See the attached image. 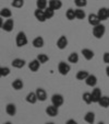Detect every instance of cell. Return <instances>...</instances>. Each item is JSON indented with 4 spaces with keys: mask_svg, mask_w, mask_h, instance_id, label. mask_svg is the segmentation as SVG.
Masks as SVG:
<instances>
[{
    "mask_svg": "<svg viewBox=\"0 0 109 124\" xmlns=\"http://www.w3.org/2000/svg\"><path fill=\"white\" fill-rule=\"evenodd\" d=\"M34 16L36 18V20L37 21H39V22H45L46 21V16H45V12H44V10H40V9H36L35 10V12H34Z\"/></svg>",
    "mask_w": 109,
    "mask_h": 124,
    "instance_id": "obj_12",
    "label": "cell"
},
{
    "mask_svg": "<svg viewBox=\"0 0 109 124\" xmlns=\"http://www.w3.org/2000/svg\"><path fill=\"white\" fill-rule=\"evenodd\" d=\"M0 16L3 18V19H10L12 16L11 10L8 9V8H2V9L0 10Z\"/></svg>",
    "mask_w": 109,
    "mask_h": 124,
    "instance_id": "obj_22",
    "label": "cell"
},
{
    "mask_svg": "<svg viewBox=\"0 0 109 124\" xmlns=\"http://www.w3.org/2000/svg\"><path fill=\"white\" fill-rule=\"evenodd\" d=\"M2 25H3V18L0 16V28H2Z\"/></svg>",
    "mask_w": 109,
    "mask_h": 124,
    "instance_id": "obj_38",
    "label": "cell"
},
{
    "mask_svg": "<svg viewBox=\"0 0 109 124\" xmlns=\"http://www.w3.org/2000/svg\"><path fill=\"white\" fill-rule=\"evenodd\" d=\"M63 102H64V98H63L62 94H60V93L52 94V97H51V104L59 108V107H61L63 104Z\"/></svg>",
    "mask_w": 109,
    "mask_h": 124,
    "instance_id": "obj_3",
    "label": "cell"
},
{
    "mask_svg": "<svg viewBox=\"0 0 109 124\" xmlns=\"http://www.w3.org/2000/svg\"><path fill=\"white\" fill-rule=\"evenodd\" d=\"M74 3L77 8H82L83 9L84 7L87 6V0H74Z\"/></svg>",
    "mask_w": 109,
    "mask_h": 124,
    "instance_id": "obj_33",
    "label": "cell"
},
{
    "mask_svg": "<svg viewBox=\"0 0 109 124\" xmlns=\"http://www.w3.org/2000/svg\"><path fill=\"white\" fill-rule=\"evenodd\" d=\"M11 5L14 8H22L24 6V0H12Z\"/></svg>",
    "mask_w": 109,
    "mask_h": 124,
    "instance_id": "obj_34",
    "label": "cell"
},
{
    "mask_svg": "<svg viewBox=\"0 0 109 124\" xmlns=\"http://www.w3.org/2000/svg\"><path fill=\"white\" fill-rule=\"evenodd\" d=\"M84 121L88 124H94V122H95V113L92 112V111L87 112L84 115Z\"/></svg>",
    "mask_w": 109,
    "mask_h": 124,
    "instance_id": "obj_21",
    "label": "cell"
},
{
    "mask_svg": "<svg viewBox=\"0 0 109 124\" xmlns=\"http://www.w3.org/2000/svg\"><path fill=\"white\" fill-rule=\"evenodd\" d=\"M88 75H90V74H88V71H86V70H79L77 73V75H75V77H77V80H85Z\"/></svg>",
    "mask_w": 109,
    "mask_h": 124,
    "instance_id": "obj_25",
    "label": "cell"
},
{
    "mask_svg": "<svg viewBox=\"0 0 109 124\" xmlns=\"http://www.w3.org/2000/svg\"><path fill=\"white\" fill-rule=\"evenodd\" d=\"M1 74L2 77H7L10 75V68L9 67H1Z\"/></svg>",
    "mask_w": 109,
    "mask_h": 124,
    "instance_id": "obj_35",
    "label": "cell"
},
{
    "mask_svg": "<svg viewBox=\"0 0 109 124\" xmlns=\"http://www.w3.org/2000/svg\"><path fill=\"white\" fill-rule=\"evenodd\" d=\"M44 12H45V16H46V19H47V20H49V19H51V18H53V16H55V10L51 9L50 7H47L46 9L44 10Z\"/></svg>",
    "mask_w": 109,
    "mask_h": 124,
    "instance_id": "obj_31",
    "label": "cell"
},
{
    "mask_svg": "<svg viewBox=\"0 0 109 124\" xmlns=\"http://www.w3.org/2000/svg\"><path fill=\"white\" fill-rule=\"evenodd\" d=\"M85 16H86V13L82 8H77V9H75V19L84 20L85 19Z\"/></svg>",
    "mask_w": 109,
    "mask_h": 124,
    "instance_id": "obj_24",
    "label": "cell"
},
{
    "mask_svg": "<svg viewBox=\"0 0 109 124\" xmlns=\"http://www.w3.org/2000/svg\"><path fill=\"white\" fill-rule=\"evenodd\" d=\"M87 20H88V23H90L92 26L98 25V24L100 23V19L98 18L97 13H90V14H88Z\"/></svg>",
    "mask_w": 109,
    "mask_h": 124,
    "instance_id": "obj_5",
    "label": "cell"
},
{
    "mask_svg": "<svg viewBox=\"0 0 109 124\" xmlns=\"http://www.w3.org/2000/svg\"><path fill=\"white\" fill-rule=\"evenodd\" d=\"M68 39H67V36H64V35H61L60 38L58 39V41H57V47H58L59 49H65L67 48V46H68Z\"/></svg>",
    "mask_w": 109,
    "mask_h": 124,
    "instance_id": "obj_6",
    "label": "cell"
},
{
    "mask_svg": "<svg viewBox=\"0 0 109 124\" xmlns=\"http://www.w3.org/2000/svg\"><path fill=\"white\" fill-rule=\"evenodd\" d=\"M70 70H71V67H70V65L68 63H65V62H60L58 65V71L60 75L62 76H67L68 74L70 73Z\"/></svg>",
    "mask_w": 109,
    "mask_h": 124,
    "instance_id": "obj_4",
    "label": "cell"
},
{
    "mask_svg": "<svg viewBox=\"0 0 109 124\" xmlns=\"http://www.w3.org/2000/svg\"><path fill=\"white\" fill-rule=\"evenodd\" d=\"M25 100H26V102L27 103L35 104V103L38 101V99H37V96H36L35 92H28L27 96H26V98H25Z\"/></svg>",
    "mask_w": 109,
    "mask_h": 124,
    "instance_id": "obj_19",
    "label": "cell"
},
{
    "mask_svg": "<svg viewBox=\"0 0 109 124\" xmlns=\"http://www.w3.org/2000/svg\"><path fill=\"white\" fill-rule=\"evenodd\" d=\"M45 124H56V123H53V122H47V123H45Z\"/></svg>",
    "mask_w": 109,
    "mask_h": 124,
    "instance_id": "obj_40",
    "label": "cell"
},
{
    "mask_svg": "<svg viewBox=\"0 0 109 124\" xmlns=\"http://www.w3.org/2000/svg\"><path fill=\"white\" fill-rule=\"evenodd\" d=\"M28 40H27V36L24 32H19L16 34V38H15V44L18 47H23L27 44Z\"/></svg>",
    "mask_w": 109,
    "mask_h": 124,
    "instance_id": "obj_1",
    "label": "cell"
},
{
    "mask_svg": "<svg viewBox=\"0 0 109 124\" xmlns=\"http://www.w3.org/2000/svg\"><path fill=\"white\" fill-rule=\"evenodd\" d=\"M13 28H14V21L13 19H7V21L3 22V25H2V30L5 31V32H11V31H13Z\"/></svg>",
    "mask_w": 109,
    "mask_h": 124,
    "instance_id": "obj_7",
    "label": "cell"
},
{
    "mask_svg": "<svg viewBox=\"0 0 109 124\" xmlns=\"http://www.w3.org/2000/svg\"><path fill=\"white\" fill-rule=\"evenodd\" d=\"M97 16H98V18L100 19V21H105V20L109 19V16H108V8H105V7L100 8V9L98 10V12H97Z\"/></svg>",
    "mask_w": 109,
    "mask_h": 124,
    "instance_id": "obj_13",
    "label": "cell"
},
{
    "mask_svg": "<svg viewBox=\"0 0 109 124\" xmlns=\"http://www.w3.org/2000/svg\"><path fill=\"white\" fill-rule=\"evenodd\" d=\"M35 93L37 96L38 101H40V102H44V101L47 100V92H46V90L43 89V88H37L36 91H35Z\"/></svg>",
    "mask_w": 109,
    "mask_h": 124,
    "instance_id": "obj_9",
    "label": "cell"
},
{
    "mask_svg": "<svg viewBox=\"0 0 109 124\" xmlns=\"http://www.w3.org/2000/svg\"><path fill=\"white\" fill-rule=\"evenodd\" d=\"M108 16H109V8H108Z\"/></svg>",
    "mask_w": 109,
    "mask_h": 124,
    "instance_id": "obj_44",
    "label": "cell"
},
{
    "mask_svg": "<svg viewBox=\"0 0 109 124\" xmlns=\"http://www.w3.org/2000/svg\"><path fill=\"white\" fill-rule=\"evenodd\" d=\"M40 67V63L37 61V59H33L31 61V63H28V68H30L31 71L35 73V71H37Z\"/></svg>",
    "mask_w": 109,
    "mask_h": 124,
    "instance_id": "obj_18",
    "label": "cell"
},
{
    "mask_svg": "<svg viewBox=\"0 0 109 124\" xmlns=\"http://www.w3.org/2000/svg\"><path fill=\"white\" fill-rule=\"evenodd\" d=\"M103 61H104V63H106L107 65H109V52H106V53H104Z\"/></svg>",
    "mask_w": 109,
    "mask_h": 124,
    "instance_id": "obj_36",
    "label": "cell"
},
{
    "mask_svg": "<svg viewBox=\"0 0 109 124\" xmlns=\"http://www.w3.org/2000/svg\"><path fill=\"white\" fill-rule=\"evenodd\" d=\"M11 65L13 66L14 68H18V69H20V68H23L24 66H25V61L22 58H15L12 61Z\"/></svg>",
    "mask_w": 109,
    "mask_h": 124,
    "instance_id": "obj_20",
    "label": "cell"
},
{
    "mask_svg": "<svg viewBox=\"0 0 109 124\" xmlns=\"http://www.w3.org/2000/svg\"><path fill=\"white\" fill-rule=\"evenodd\" d=\"M46 114L49 115V116H51V117H55L59 114V110H58V108L55 107L53 104L48 105L46 108Z\"/></svg>",
    "mask_w": 109,
    "mask_h": 124,
    "instance_id": "obj_8",
    "label": "cell"
},
{
    "mask_svg": "<svg viewBox=\"0 0 109 124\" xmlns=\"http://www.w3.org/2000/svg\"><path fill=\"white\" fill-rule=\"evenodd\" d=\"M6 112H7L8 115L10 116H14L16 114V107L13 103H8L7 107H6Z\"/></svg>",
    "mask_w": 109,
    "mask_h": 124,
    "instance_id": "obj_17",
    "label": "cell"
},
{
    "mask_svg": "<svg viewBox=\"0 0 109 124\" xmlns=\"http://www.w3.org/2000/svg\"><path fill=\"white\" fill-rule=\"evenodd\" d=\"M36 7L37 9L45 10L48 7V1L47 0H36Z\"/></svg>",
    "mask_w": 109,
    "mask_h": 124,
    "instance_id": "obj_28",
    "label": "cell"
},
{
    "mask_svg": "<svg viewBox=\"0 0 109 124\" xmlns=\"http://www.w3.org/2000/svg\"><path fill=\"white\" fill-rule=\"evenodd\" d=\"M65 18H67L69 21H72V20L75 19V10L74 9H68L65 11Z\"/></svg>",
    "mask_w": 109,
    "mask_h": 124,
    "instance_id": "obj_29",
    "label": "cell"
},
{
    "mask_svg": "<svg viewBox=\"0 0 109 124\" xmlns=\"http://www.w3.org/2000/svg\"><path fill=\"white\" fill-rule=\"evenodd\" d=\"M32 44L35 48H42V47L45 45V41L42 36H37V38H35L34 40H33Z\"/></svg>",
    "mask_w": 109,
    "mask_h": 124,
    "instance_id": "obj_16",
    "label": "cell"
},
{
    "mask_svg": "<svg viewBox=\"0 0 109 124\" xmlns=\"http://www.w3.org/2000/svg\"><path fill=\"white\" fill-rule=\"evenodd\" d=\"M65 124H79V123H77L74 119H69L67 122H65Z\"/></svg>",
    "mask_w": 109,
    "mask_h": 124,
    "instance_id": "obj_37",
    "label": "cell"
},
{
    "mask_svg": "<svg viewBox=\"0 0 109 124\" xmlns=\"http://www.w3.org/2000/svg\"><path fill=\"white\" fill-rule=\"evenodd\" d=\"M2 77V74H1V67H0V78Z\"/></svg>",
    "mask_w": 109,
    "mask_h": 124,
    "instance_id": "obj_42",
    "label": "cell"
},
{
    "mask_svg": "<svg viewBox=\"0 0 109 124\" xmlns=\"http://www.w3.org/2000/svg\"><path fill=\"white\" fill-rule=\"evenodd\" d=\"M84 81H85L86 86L88 87H96V85H97V77L95 75H90V74Z\"/></svg>",
    "mask_w": 109,
    "mask_h": 124,
    "instance_id": "obj_11",
    "label": "cell"
},
{
    "mask_svg": "<svg viewBox=\"0 0 109 124\" xmlns=\"http://www.w3.org/2000/svg\"><path fill=\"white\" fill-rule=\"evenodd\" d=\"M98 104H99L102 108H108L109 107V97L103 96L102 98H100V100L98 101Z\"/></svg>",
    "mask_w": 109,
    "mask_h": 124,
    "instance_id": "obj_26",
    "label": "cell"
},
{
    "mask_svg": "<svg viewBox=\"0 0 109 124\" xmlns=\"http://www.w3.org/2000/svg\"><path fill=\"white\" fill-rule=\"evenodd\" d=\"M48 7H50L51 9L56 10H60L62 8V2L61 0H49L48 1Z\"/></svg>",
    "mask_w": 109,
    "mask_h": 124,
    "instance_id": "obj_14",
    "label": "cell"
},
{
    "mask_svg": "<svg viewBox=\"0 0 109 124\" xmlns=\"http://www.w3.org/2000/svg\"><path fill=\"white\" fill-rule=\"evenodd\" d=\"M23 87H24L23 80H21V79H15L12 82V88L14 90H21V89H23Z\"/></svg>",
    "mask_w": 109,
    "mask_h": 124,
    "instance_id": "obj_23",
    "label": "cell"
},
{
    "mask_svg": "<svg viewBox=\"0 0 109 124\" xmlns=\"http://www.w3.org/2000/svg\"><path fill=\"white\" fill-rule=\"evenodd\" d=\"M106 33V26L104 24L99 23L98 25H95L93 28V35L96 39H102Z\"/></svg>",
    "mask_w": 109,
    "mask_h": 124,
    "instance_id": "obj_2",
    "label": "cell"
},
{
    "mask_svg": "<svg viewBox=\"0 0 109 124\" xmlns=\"http://www.w3.org/2000/svg\"><path fill=\"white\" fill-rule=\"evenodd\" d=\"M36 59H37V61L40 63V65H42V64H46L47 62L49 61V57L47 56L46 54H38L37 57H36Z\"/></svg>",
    "mask_w": 109,
    "mask_h": 124,
    "instance_id": "obj_32",
    "label": "cell"
},
{
    "mask_svg": "<svg viewBox=\"0 0 109 124\" xmlns=\"http://www.w3.org/2000/svg\"><path fill=\"white\" fill-rule=\"evenodd\" d=\"M79 54L77 53H71V54L69 55V57H68V62L69 63H71V64H77V62H79Z\"/></svg>",
    "mask_w": 109,
    "mask_h": 124,
    "instance_id": "obj_27",
    "label": "cell"
},
{
    "mask_svg": "<svg viewBox=\"0 0 109 124\" xmlns=\"http://www.w3.org/2000/svg\"><path fill=\"white\" fill-rule=\"evenodd\" d=\"M97 124H105V123H104V122H98Z\"/></svg>",
    "mask_w": 109,
    "mask_h": 124,
    "instance_id": "obj_43",
    "label": "cell"
},
{
    "mask_svg": "<svg viewBox=\"0 0 109 124\" xmlns=\"http://www.w3.org/2000/svg\"><path fill=\"white\" fill-rule=\"evenodd\" d=\"M90 93H92V100H93V102H95V103H98V101H99L100 98L103 97V92L99 88H95Z\"/></svg>",
    "mask_w": 109,
    "mask_h": 124,
    "instance_id": "obj_10",
    "label": "cell"
},
{
    "mask_svg": "<svg viewBox=\"0 0 109 124\" xmlns=\"http://www.w3.org/2000/svg\"><path fill=\"white\" fill-rule=\"evenodd\" d=\"M82 99H83V101L86 104H90V103L93 102V100H92V93L90 92H84L82 94Z\"/></svg>",
    "mask_w": 109,
    "mask_h": 124,
    "instance_id": "obj_30",
    "label": "cell"
},
{
    "mask_svg": "<svg viewBox=\"0 0 109 124\" xmlns=\"http://www.w3.org/2000/svg\"><path fill=\"white\" fill-rule=\"evenodd\" d=\"M3 124H12V123H11V122H9V121H8V122H5V123H3Z\"/></svg>",
    "mask_w": 109,
    "mask_h": 124,
    "instance_id": "obj_41",
    "label": "cell"
},
{
    "mask_svg": "<svg viewBox=\"0 0 109 124\" xmlns=\"http://www.w3.org/2000/svg\"><path fill=\"white\" fill-rule=\"evenodd\" d=\"M106 75H107V76H108V77H109V65H108V66H107V67H106Z\"/></svg>",
    "mask_w": 109,
    "mask_h": 124,
    "instance_id": "obj_39",
    "label": "cell"
},
{
    "mask_svg": "<svg viewBox=\"0 0 109 124\" xmlns=\"http://www.w3.org/2000/svg\"><path fill=\"white\" fill-rule=\"evenodd\" d=\"M81 53H82L83 57L86 59V61H92V59L94 58V56H95L94 52L92 51V49H90V48H83Z\"/></svg>",
    "mask_w": 109,
    "mask_h": 124,
    "instance_id": "obj_15",
    "label": "cell"
}]
</instances>
